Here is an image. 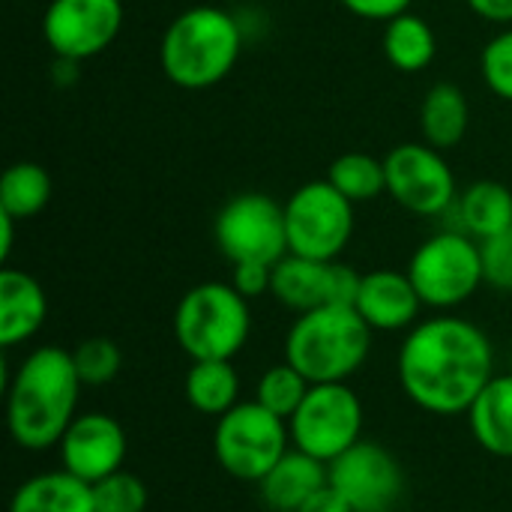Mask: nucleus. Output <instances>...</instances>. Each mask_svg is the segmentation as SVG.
I'll return each instance as SVG.
<instances>
[{
    "mask_svg": "<svg viewBox=\"0 0 512 512\" xmlns=\"http://www.w3.org/2000/svg\"><path fill=\"white\" fill-rule=\"evenodd\" d=\"M489 336L456 315L429 318L399 348V381L414 405L432 414H468L495 378Z\"/></svg>",
    "mask_w": 512,
    "mask_h": 512,
    "instance_id": "1",
    "label": "nucleus"
},
{
    "mask_svg": "<svg viewBox=\"0 0 512 512\" xmlns=\"http://www.w3.org/2000/svg\"><path fill=\"white\" fill-rule=\"evenodd\" d=\"M81 387L69 351L48 345L27 354L6 393V426L12 441L36 453L57 447L75 420Z\"/></svg>",
    "mask_w": 512,
    "mask_h": 512,
    "instance_id": "2",
    "label": "nucleus"
},
{
    "mask_svg": "<svg viewBox=\"0 0 512 512\" xmlns=\"http://www.w3.org/2000/svg\"><path fill=\"white\" fill-rule=\"evenodd\" d=\"M243 51L240 21L219 6L201 3L180 12L162 33L159 66L183 90H207L231 75Z\"/></svg>",
    "mask_w": 512,
    "mask_h": 512,
    "instance_id": "3",
    "label": "nucleus"
},
{
    "mask_svg": "<svg viewBox=\"0 0 512 512\" xmlns=\"http://www.w3.org/2000/svg\"><path fill=\"white\" fill-rule=\"evenodd\" d=\"M372 327L354 306H318L297 315L285 336V360L309 384H345L369 357Z\"/></svg>",
    "mask_w": 512,
    "mask_h": 512,
    "instance_id": "4",
    "label": "nucleus"
},
{
    "mask_svg": "<svg viewBox=\"0 0 512 512\" xmlns=\"http://www.w3.org/2000/svg\"><path fill=\"white\" fill-rule=\"evenodd\" d=\"M252 330L249 300L231 282H201L174 312L177 345L192 360H234Z\"/></svg>",
    "mask_w": 512,
    "mask_h": 512,
    "instance_id": "5",
    "label": "nucleus"
},
{
    "mask_svg": "<svg viewBox=\"0 0 512 512\" xmlns=\"http://www.w3.org/2000/svg\"><path fill=\"white\" fill-rule=\"evenodd\" d=\"M405 273L411 276L423 306L456 309L486 282L480 240L456 228L438 231L417 246Z\"/></svg>",
    "mask_w": 512,
    "mask_h": 512,
    "instance_id": "6",
    "label": "nucleus"
},
{
    "mask_svg": "<svg viewBox=\"0 0 512 512\" xmlns=\"http://www.w3.org/2000/svg\"><path fill=\"white\" fill-rule=\"evenodd\" d=\"M288 441V420L276 417L261 402H240L219 417L213 450L231 477L243 483H261L288 453Z\"/></svg>",
    "mask_w": 512,
    "mask_h": 512,
    "instance_id": "7",
    "label": "nucleus"
},
{
    "mask_svg": "<svg viewBox=\"0 0 512 512\" xmlns=\"http://www.w3.org/2000/svg\"><path fill=\"white\" fill-rule=\"evenodd\" d=\"M288 252L312 261H339L354 234V204L324 177L309 180L285 201Z\"/></svg>",
    "mask_w": 512,
    "mask_h": 512,
    "instance_id": "8",
    "label": "nucleus"
},
{
    "mask_svg": "<svg viewBox=\"0 0 512 512\" xmlns=\"http://www.w3.org/2000/svg\"><path fill=\"white\" fill-rule=\"evenodd\" d=\"M219 252L231 264H279L288 255L285 204L264 192H240L222 204L213 222Z\"/></svg>",
    "mask_w": 512,
    "mask_h": 512,
    "instance_id": "9",
    "label": "nucleus"
},
{
    "mask_svg": "<svg viewBox=\"0 0 512 512\" xmlns=\"http://www.w3.org/2000/svg\"><path fill=\"white\" fill-rule=\"evenodd\" d=\"M288 429L297 450L330 465L360 441V396L348 384H312L303 405L288 420Z\"/></svg>",
    "mask_w": 512,
    "mask_h": 512,
    "instance_id": "10",
    "label": "nucleus"
},
{
    "mask_svg": "<svg viewBox=\"0 0 512 512\" xmlns=\"http://www.w3.org/2000/svg\"><path fill=\"white\" fill-rule=\"evenodd\" d=\"M387 195L414 216H444L459 198L456 174L444 150L426 141L396 144L387 156Z\"/></svg>",
    "mask_w": 512,
    "mask_h": 512,
    "instance_id": "11",
    "label": "nucleus"
},
{
    "mask_svg": "<svg viewBox=\"0 0 512 512\" xmlns=\"http://www.w3.org/2000/svg\"><path fill=\"white\" fill-rule=\"evenodd\" d=\"M123 30V0H51L42 15V36L60 60H90Z\"/></svg>",
    "mask_w": 512,
    "mask_h": 512,
    "instance_id": "12",
    "label": "nucleus"
},
{
    "mask_svg": "<svg viewBox=\"0 0 512 512\" xmlns=\"http://www.w3.org/2000/svg\"><path fill=\"white\" fill-rule=\"evenodd\" d=\"M327 468L330 486L354 512H393L405 492V474L396 456L375 441H357Z\"/></svg>",
    "mask_w": 512,
    "mask_h": 512,
    "instance_id": "13",
    "label": "nucleus"
},
{
    "mask_svg": "<svg viewBox=\"0 0 512 512\" xmlns=\"http://www.w3.org/2000/svg\"><path fill=\"white\" fill-rule=\"evenodd\" d=\"M57 450L63 471L93 486L123 468L126 432L108 414H81L69 423Z\"/></svg>",
    "mask_w": 512,
    "mask_h": 512,
    "instance_id": "14",
    "label": "nucleus"
},
{
    "mask_svg": "<svg viewBox=\"0 0 512 512\" xmlns=\"http://www.w3.org/2000/svg\"><path fill=\"white\" fill-rule=\"evenodd\" d=\"M420 306H423V300H420L411 276L399 273V270L363 273L360 294L354 303L360 318L372 330H384V333H396V330L411 327L420 315Z\"/></svg>",
    "mask_w": 512,
    "mask_h": 512,
    "instance_id": "15",
    "label": "nucleus"
},
{
    "mask_svg": "<svg viewBox=\"0 0 512 512\" xmlns=\"http://www.w3.org/2000/svg\"><path fill=\"white\" fill-rule=\"evenodd\" d=\"M48 318L45 288L24 270H0V345L15 348L39 333Z\"/></svg>",
    "mask_w": 512,
    "mask_h": 512,
    "instance_id": "16",
    "label": "nucleus"
},
{
    "mask_svg": "<svg viewBox=\"0 0 512 512\" xmlns=\"http://www.w3.org/2000/svg\"><path fill=\"white\" fill-rule=\"evenodd\" d=\"M330 483V468L327 462L303 453V450H288L276 468L258 483L261 498L273 512H297L315 492H321Z\"/></svg>",
    "mask_w": 512,
    "mask_h": 512,
    "instance_id": "17",
    "label": "nucleus"
},
{
    "mask_svg": "<svg viewBox=\"0 0 512 512\" xmlns=\"http://www.w3.org/2000/svg\"><path fill=\"white\" fill-rule=\"evenodd\" d=\"M330 267L333 261H312L303 255H285L273 264V285L270 294L297 315L312 312L330 303Z\"/></svg>",
    "mask_w": 512,
    "mask_h": 512,
    "instance_id": "18",
    "label": "nucleus"
},
{
    "mask_svg": "<svg viewBox=\"0 0 512 512\" xmlns=\"http://www.w3.org/2000/svg\"><path fill=\"white\" fill-rule=\"evenodd\" d=\"M459 228L474 240H489L512 225V192L498 180H477L459 192L453 210Z\"/></svg>",
    "mask_w": 512,
    "mask_h": 512,
    "instance_id": "19",
    "label": "nucleus"
},
{
    "mask_svg": "<svg viewBox=\"0 0 512 512\" xmlns=\"http://www.w3.org/2000/svg\"><path fill=\"white\" fill-rule=\"evenodd\" d=\"M468 426L477 444L501 459H512V372L495 375L468 408Z\"/></svg>",
    "mask_w": 512,
    "mask_h": 512,
    "instance_id": "20",
    "label": "nucleus"
},
{
    "mask_svg": "<svg viewBox=\"0 0 512 512\" xmlns=\"http://www.w3.org/2000/svg\"><path fill=\"white\" fill-rule=\"evenodd\" d=\"M9 512H96L93 492L69 471H48L21 483L9 501Z\"/></svg>",
    "mask_w": 512,
    "mask_h": 512,
    "instance_id": "21",
    "label": "nucleus"
},
{
    "mask_svg": "<svg viewBox=\"0 0 512 512\" xmlns=\"http://www.w3.org/2000/svg\"><path fill=\"white\" fill-rule=\"evenodd\" d=\"M468 123H471V108H468V96L462 87L441 81L426 90L423 105H420V132L426 144L438 150H450L462 144Z\"/></svg>",
    "mask_w": 512,
    "mask_h": 512,
    "instance_id": "22",
    "label": "nucleus"
},
{
    "mask_svg": "<svg viewBox=\"0 0 512 512\" xmlns=\"http://www.w3.org/2000/svg\"><path fill=\"white\" fill-rule=\"evenodd\" d=\"M384 57L393 69L399 72H423L435 54H438V39L432 24L417 15V12H402L393 21L384 24V39H381Z\"/></svg>",
    "mask_w": 512,
    "mask_h": 512,
    "instance_id": "23",
    "label": "nucleus"
},
{
    "mask_svg": "<svg viewBox=\"0 0 512 512\" xmlns=\"http://www.w3.org/2000/svg\"><path fill=\"white\" fill-rule=\"evenodd\" d=\"M240 396V375L231 360H195L186 375V399L207 417L228 414Z\"/></svg>",
    "mask_w": 512,
    "mask_h": 512,
    "instance_id": "24",
    "label": "nucleus"
},
{
    "mask_svg": "<svg viewBox=\"0 0 512 512\" xmlns=\"http://www.w3.org/2000/svg\"><path fill=\"white\" fill-rule=\"evenodd\" d=\"M54 183L39 162H15L0 177V210L18 222L39 216L51 201Z\"/></svg>",
    "mask_w": 512,
    "mask_h": 512,
    "instance_id": "25",
    "label": "nucleus"
},
{
    "mask_svg": "<svg viewBox=\"0 0 512 512\" xmlns=\"http://www.w3.org/2000/svg\"><path fill=\"white\" fill-rule=\"evenodd\" d=\"M327 180L351 201V204H369L387 192V165L384 159L372 153H342L330 162Z\"/></svg>",
    "mask_w": 512,
    "mask_h": 512,
    "instance_id": "26",
    "label": "nucleus"
},
{
    "mask_svg": "<svg viewBox=\"0 0 512 512\" xmlns=\"http://www.w3.org/2000/svg\"><path fill=\"white\" fill-rule=\"evenodd\" d=\"M309 381L303 378V372H297L288 360L279 366H270L255 390V402H261L267 411H273L282 420H291L297 414V408L303 405L306 393H309Z\"/></svg>",
    "mask_w": 512,
    "mask_h": 512,
    "instance_id": "27",
    "label": "nucleus"
},
{
    "mask_svg": "<svg viewBox=\"0 0 512 512\" xmlns=\"http://www.w3.org/2000/svg\"><path fill=\"white\" fill-rule=\"evenodd\" d=\"M78 378L84 387H102L108 381L117 378L120 366H123V354L120 345L108 336H90L84 339L75 351H72Z\"/></svg>",
    "mask_w": 512,
    "mask_h": 512,
    "instance_id": "28",
    "label": "nucleus"
},
{
    "mask_svg": "<svg viewBox=\"0 0 512 512\" xmlns=\"http://www.w3.org/2000/svg\"><path fill=\"white\" fill-rule=\"evenodd\" d=\"M93 492V510L96 512H144L147 510V486L129 474V471H117L99 483L90 486Z\"/></svg>",
    "mask_w": 512,
    "mask_h": 512,
    "instance_id": "29",
    "label": "nucleus"
},
{
    "mask_svg": "<svg viewBox=\"0 0 512 512\" xmlns=\"http://www.w3.org/2000/svg\"><path fill=\"white\" fill-rule=\"evenodd\" d=\"M480 72L498 99L512 102V24L486 42L480 54Z\"/></svg>",
    "mask_w": 512,
    "mask_h": 512,
    "instance_id": "30",
    "label": "nucleus"
},
{
    "mask_svg": "<svg viewBox=\"0 0 512 512\" xmlns=\"http://www.w3.org/2000/svg\"><path fill=\"white\" fill-rule=\"evenodd\" d=\"M486 282L498 291H512V225L480 243Z\"/></svg>",
    "mask_w": 512,
    "mask_h": 512,
    "instance_id": "31",
    "label": "nucleus"
},
{
    "mask_svg": "<svg viewBox=\"0 0 512 512\" xmlns=\"http://www.w3.org/2000/svg\"><path fill=\"white\" fill-rule=\"evenodd\" d=\"M231 285L246 297V300H255L261 294H270V285H273V267L270 264H255V261H246V264H231Z\"/></svg>",
    "mask_w": 512,
    "mask_h": 512,
    "instance_id": "32",
    "label": "nucleus"
},
{
    "mask_svg": "<svg viewBox=\"0 0 512 512\" xmlns=\"http://www.w3.org/2000/svg\"><path fill=\"white\" fill-rule=\"evenodd\" d=\"M351 15L366 18V21H393L402 12H411L414 0H339Z\"/></svg>",
    "mask_w": 512,
    "mask_h": 512,
    "instance_id": "33",
    "label": "nucleus"
},
{
    "mask_svg": "<svg viewBox=\"0 0 512 512\" xmlns=\"http://www.w3.org/2000/svg\"><path fill=\"white\" fill-rule=\"evenodd\" d=\"M297 512H354V510H351V504H348V501H345V498H342V495L327 483L321 492H315V495H312V498H309V501H306V504H303Z\"/></svg>",
    "mask_w": 512,
    "mask_h": 512,
    "instance_id": "34",
    "label": "nucleus"
},
{
    "mask_svg": "<svg viewBox=\"0 0 512 512\" xmlns=\"http://www.w3.org/2000/svg\"><path fill=\"white\" fill-rule=\"evenodd\" d=\"M471 12H477L486 21L495 24H512V0H465Z\"/></svg>",
    "mask_w": 512,
    "mask_h": 512,
    "instance_id": "35",
    "label": "nucleus"
},
{
    "mask_svg": "<svg viewBox=\"0 0 512 512\" xmlns=\"http://www.w3.org/2000/svg\"><path fill=\"white\" fill-rule=\"evenodd\" d=\"M15 216H9V213H3L0 210V231H3V240H0V258L3 261H9V255H12V237H15Z\"/></svg>",
    "mask_w": 512,
    "mask_h": 512,
    "instance_id": "36",
    "label": "nucleus"
}]
</instances>
